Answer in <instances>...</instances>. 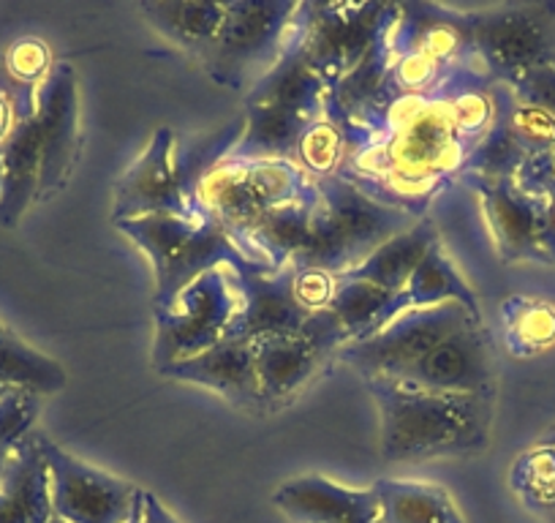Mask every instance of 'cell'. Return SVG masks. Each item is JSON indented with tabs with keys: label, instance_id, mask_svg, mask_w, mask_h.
<instances>
[{
	"label": "cell",
	"instance_id": "6da1fadb",
	"mask_svg": "<svg viewBox=\"0 0 555 523\" xmlns=\"http://www.w3.org/2000/svg\"><path fill=\"white\" fill-rule=\"evenodd\" d=\"M382 414L387 461L472 456L488 445L493 398L474 393H428L395 379H365Z\"/></svg>",
	"mask_w": 555,
	"mask_h": 523
},
{
	"label": "cell",
	"instance_id": "7a4b0ae2",
	"mask_svg": "<svg viewBox=\"0 0 555 523\" xmlns=\"http://www.w3.org/2000/svg\"><path fill=\"white\" fill-rule=\"evenodd\" d=\"M313 186L317 213L311 240L292 262V268L297 270H322L338 279L360 268L378 245L420 221L414 213L378 202L344 175L319 178Z\"/></svg>",
	"mask_w": 555,
	"mask_h": 523
},
{
	"label": "cell",
	"instance_id": "3957f363",
	"mask_svg": "<svg viewBox=\"0 0 555 523\" xmlns=\"http://www.w3.org/2000/svg\"><path fill=\"white\" fill-rule=\"evenodd\" d=\"M117 229L142 248L156 273L153 303L167 308L185 286L218 268H240L248 256L237 248L227 227L210 216H142L117 221ZM254 262V259H250Z\"/></svg>",
	"mask_w": 555,
	"mask_h": 523
},
{
	"label": "cell",
	"instance_id": "277c9868",
	"mask_svg": "<svg viewBox=\"0 0 555 523\" xmlns=\"http://www.w3.org/2000/svg\"><path fill=\"white\" fill-rule=\"evenodd\" d=\"M395 20L387 3H300L289 36L330 90L354 72Z\"/></svg>",
	"mask_w": 555,
	"mask_h": 523
},
{
	"label": "cell",
	"instance_id": "5b68a950",
	"mask_svg": "<svg viewBox=\"0 0 555 523\" xmlns=\"http://www.w3.org/2000/svg\"><path fill=\"white\" fill-rule=\"evenodd\" d=\"M300 3L286 0H232L221 34L202 66L227 90L254 88L281 58Z\"/></svg>",
	"mask_w": 555,
	"mask_h": 523
},
{
	"label": "cell",
	"instance_id": "8992f818",
	"mask_svg": "<svg viewBox=\"0 0 555 523\" xmlns=\"http://www.w3.org/2000/svg\"><path fill=\"white\" fill-rule=\"evenodd\" d=\"M313 180L295 162L221 158L196 183V205L227 232L259 221L275 207L300 200Z\"/></svg>",
	"mask_w": 555,
	"mask_h": 523
},
{
	"label": "cell",
	"instance_id": "52a82bcc",
	"mask_svg": "<svg viewBox=\"0 0 555 523\" xmlns=\"http://www.w3.org/2000/svg\"><path fill=\"white\" fill-rule=\"evenodd\" d=\"M463 25L474 55L493 82L512 85L531 68L555 63V3L463 12Z\"/></svg>",
	"mask_w": 555,
	"mask_h": 523
},
{
	"label": "cell",
	"instance_id": "ba28073f",
	"mask_svg": "<svg viewBox=\"0 0 555 523\" xmlns=\"http://www.w3.org/2000/svg\"><path fill=\"white\" fill-rule=\"evenodd\" d=\"M142 216H205L196 205V178L191 173L189 151L175 128H158L115 186V224Z\"/></svg>",
	"mask_w": 555,
	"mask_h": 523
},
{
	"label": "cell",
	"instance_id": "9c48e42d",
	"mask_svg": "<svg viewBox=\"0 0 555 523\" xmlns=\"http://www.w3.org/2000/svg\"><path fill=\"white\" fill-rule=\"evenodd\" d=\"M240 308V292L234 273L218 268L185 286L167 308L156 311V349L153 360L162 371L164 366L202 355L218 341L227 339L229 324Z\"/></svg>",
	"mask_w": 555,
	"mask_h": 523
},
{
	"label": "cell",
	"instance_id": "30bf717a",
	"mask_svg": "<svg viewBox=\"0 0 555 523\" xmlns=\"http://www.w3.org/2000/svg\"><path fill=\"white\" fill-rule=\"evenodd\" d=\"M468 324H482V317L457 303L405 308L371 339L346 344L338 352V360L360 371L362 379H392Z\"/></svg>",
	"mask_w": 555,
	"mask_h": 523
},
{
	"label": "cell",
	"instance_id": "8fae6325",
	"mask_svg": "<svg viewBox=\"0 0 555 523\" xmlns=\"http://www.w3.org/2000/svg\"><path fill=\"white\" fill-rule=\"evenodd\" d=\"M344 346V328L327 308L311 314L300 333L254 341V366L264 409H275L295 398L322 371L330 355H338Z\"/></svg>",
	"mask_w": 555,
	"mask_h": 523
},
{
	"label": "cell",
	"instance_id": "7c38bea8",
	"mask_svg": "<svg viewBox=\"0 0 555 523\" xmlns=\"http://www.w3.org/2000/svg\"><path fill=\"white\" fill-rule=\"evenodd\" d=\"M41 456L50 469L52 512L66 523H126L139 499L137 485L79 461L39 434Z\"/></svg>",
	"mask_w": 555,
	"mask_h": 523
},
{
	"label": "cell",
	"instance_id": "4fadbf2b",
	"mask_svg": "<svg viewBox=\"0 0 555 523\" xmlns=\"http://www.w3.org/2000/svg\"><path fill=\"white\" fill-rule=\"evenodd\" d=\"M466 183L482 200L501 259L555 265V232L550 227L547 202L526 196L515 180H466Z\"/></svg>",
	"mask_w": 555,
	"mask_h": 523
},
{
	"label": "cell",
	"instance_id": "5bb4252c",
	"mask_svg": "<svg viewBox=\"0 0 555 523\" xmlns=\"http://www.w3.org/2000/svg\"><path fill=\"white\" fill-rule=\"evenodd\" d=\"M232 270V268H229ZM240 292V308L227 339L259 341L267 335L300 333L311 314L295 295V268L272 270L261 262H243L232 270Z\"/></svg>",
	"mask_w": 555,
	"mask_h": 523
},
{
	"label": "cell",
	"instance_id": "9a60e30c",
	"mask_svg": "<svg viewBox=\"0 0 555 523\" xmlns=\"http://www.w3.org/2000/svg\"><path fill=\"white\" fill-rule=\"evenodd\" d=\"M41 123L39 200H50L72 178L79 153V90L68 63H55L36 93Z\"/></svg>",
	"mask_w": 555,
	"mask_h": 523
},
{
	"label": "cell",
	"instance_id": "2e32d148",
	"mask_svg": "<svg viewBox=\"0 0 555 523\" xmlns=\"http://www.w3.org/2000/svg\"><path fill=\"white\" fill-rule=\"evenodd\" d=\"M392 379L409 387L428 390V393L495 396L488 330L482 324H468L457 330Z\"/></svg>",
	"mask_w": 555,
	"mask_h": 523
},
{
	"label": "cell",
	"instance_id": "e0dca14e",
	"mask_svg": "<svg viewBox=\"0 0 555 523\" xmlns=\"http://www.w3.org/2000/svg\"><path fill=\"white\" fill-rule=\"evenodd\" d=\"M162 377L183 384H199V387L212 390V393L237 404V407L267 412L264 401H261L259 379H256L254 344L250 341H218L216 346H210L202 355L164 366Z\"/></svg>",
	"mask_w": 555,
	"mask_h": 523
},
{
	"label": "cell",
	"instance_id": "ac0fdd59",
	"mask_svg": "<svg viewBox=\"0 0 555 523\" xmlns=\"http://www.w3.org/2000/svg\"><path fill=\"white\" fill-rule=\"evenodd\" d=\"M272 505L295 523H382L373 488H346L322 474H306L284 483Z\"/></svg>",
	"mask_w": 555,
	"mask_h": 523
},
{
	"label": "cell",
	"instance_id": "d6986e66",
	"mask_svg": "<svg viewBox=\"0 0 555 523\" xmlns=\"http://www.w3.org/2000/svg\"><path fill=\"white\" fill-rule=\"evenodd\" d=\"M313 213H317V186H311L300 200L275 207L259 221L229 234L248 259L270 265L272 270L289 268L311 240Z\"/></svg>",
	"mask_w": 555,
	"mask_h": 523
},
{
	"label": "cell",
	"instance_id": "ffe728a7",
	"mask_svg": "<svg viewBox=\"0 0 555 523\" xmlns=\"http://www.w3.org/2000/svg\"><path fill=\"white\" fill-rule=\"evenodd\" d=\"M41 180V123L36 110L17 117L0 145V227H14L34 202Z\"/></svg>",
	"mask_w": 555,
	"mask_h": 523
},
{
	"label": "cell",
	"instance_id": "44dd1931",
	"mask_svg": "<svg viewBox=\"0 0 555 523\" xmlns=\"http://www.w3.org/2000/svg\"><path fill=\"white\" fill-rule=\"evenodd\" d=\"M52 515L50 469L41 456L39 434L30 431L0 477V523H47Z\"/></svg>",
	"mask_w": 555,
	"mask_h": 523
},
{
	"label": "cell",
	"instance_id": "7402d4cb",
	"mask_svg": "<svg viewBox=\"0 0 555 523\" xmlns=\"http://www.w3.org/2000/svg\"><path fill=\"white\" fill-rule=\"evenodd\" d=\"M330 88L322 82L317 72L308 66L302 52L286 36V47L275 66L250 88L245 104H267L286 110L292 115H300L306 120H319L324 115V104H327Z\"/></svg>",
	"mask_w": 555,
	"mask_h": 523
},
{
	"label": "cell",
	"instance_id": "603a6c76",
	"mask_svg": "<svg viewBox=\"0 0 555 523\" xmlns=\"http://www.w3.org/2000/svg\"><path fill=\"white\" fill-rule=\"evenodd\" d=\"M139 14L175 47L205 61L221 34L227 3L212 0H147L139 3Z\"/></svg>",
	"mask_w": 555,
	"mask_h": 523
},
{
	"label": "cell",
	"instance_id": "cb8c5ba5",
	"mask_svg": "<svg viewBox=\"0 0 555 523\" xmlns=\"http://www.w3.org/2000/svg\"><path fill=\"white\" fill-rule=\"evenodd\" d=\"M441 243L436 224L430 218H420L411 229L395 234L384 245H378L360 268L349 270V273L338 276L344 281H365V284H376L389 292H403L409 284L411 273L416 265L425 259L430 248Z\"/></svg>",
	"mask_w": 555,
	"mask_h": 523
},
{
	"label": "cell",
	"instance_id": "d4e9b609",
	"mask_svg": "<svg viewBox=\"0 0 555 523\" xmlns=\"http://www.w3.org/2000/svg\"><path fill=\"white\" fill-rule=\"evenodd\" d=\"M338 281V286H335V295L330 301L327 311L344 328L346 344L371 339L373 333L387 328L403 311L400 292L382 290V286L365 284V281Z\"/></svg>",
	"mask_w": 555,
	"mask_h": 523
},
{
	"label": "cell",
	"instance_id": "484cf974",
	"mask_svg": "<svg viewBox=\"0 0 555 523\" xmlns=\"http://www.w3.org/2000/svg\"><path fill=\"white\" fill-rule=\"evenodd\" d=\"M382 523H463L455 499L444 488L409 480H376Z\"/></svg>",
	"mask_w": 555,
	"mask_h": 523
},
{
	"label": "cell",
	"instance_id": "4316f807",
	"mask_svg": "<svg viewBox=\"0 0 555 523\" xmlns=\"http://www.w3.org/2000/svg\"><path fill=\"white\" fill-rule=\"evenodd\" d=\"M400 301H403V311L405 308H430L444 306V303H457V306L482 317L477 295L468 286V281L457 273V268L452 265L450 256L444 254L441 243H436L425 254V259L416 265L409 284L400 292Z\"/></svg>",
	"mask_w": 555,
	"mask_h": 523
},
{
	"label": "cell",
	"instance_id": "83f0119b",
	"mask_svg": "<svg viewBox=\"0 0 555 523\" xmlns=\"http://www.w3.org/2000/svg\"><path fill=\"white\" fill-rule=\"evenodd\" d=\"M0 384H7L9 390H28L36 396H52L66 387V368L3 328L0 330Z\"/></svg>",
	"mask_w": 555,
	"mask_h": 523
},
{
	"label": "cell",
	"instance_id": "f1b7e54d",
	"mask_svg": "<svg viewBox=\"0 0 555 523\" xmlns=\"http://www.w3.org/2000/svg\"><path fill=\"white\" fill-rule=\"evenodd\" d=\"M493 99H495V120L490 126L488 135L477 142L472 153H468L466 164L461 169L463 180H515L517 169L528 158L520 142L512 135L509 123H506L504 106H501L499 90L493 82Z\"/></svg>",
	"mask_w": 555,
	"mask_h": 523
},
{
	"label": "cell",
	"instance_id": "f546056e",
	"mask_svg": "<svg viewBox=\"0 0 555 523\" xmlns=\"http://www.w3.org/2000/svg\"><path fill=\"white\" fill-rule=\"evenodd\" d=\"M506 349L515 357H531L555 346V303L537 297H509L501 306Z\"/></svg>",
	"mask_w": 555,
	"mask_h": 523
},
{
	"label": "cell",
	"instance_id": "4dcf8cb0",
	"mask_svg": "<svg viewBox=\"0 0 555 523\" xmlns=\"http://www.w3.org/2000/svg\"><path fill=\"white\" fill-rule=\"evenodd\" d=\"M346 162V137L335 120L322 115L308 126L302 135L300 148H297L295 164L308 175L311 180L330 178L338 175Z\"/></svg>",
	"mask_w": 555,
	"mask_h": 523
},
{
	"label": "cell",
	"instance_id": "1f68e13d",
	"mask_svg": "<svg viewBox=\"0 0 555 523\" xmlns=\"http://www.w3.org/2000/svg\"><path fill=\"white\" fill-rule=\"evenodd\" d=\"M495 90H499L501 106H504L506 123H509L512 135L520 142L522 151L528 156L533 153H553L555 151V117L547 115L544 110H537V106L520 104L512 93L509 85L495 82Z\"/></svg>",
	"mask_w": 555,
	"mask_h": 523
},
{
	"label": "cell",
	"instance_id": "d6a6232c",
	"mask_svg": "<svg viewBox=\"0 0 555 523\" xmlns=\"http://www.w3.org/2000/svg\"><path fill=\"white\" fill-rule=\"evenodd\" d=\"M512 488L526 505L555 515V442L520 456L512 469Z\"/></svg>",
	"mask_w": 555,
	"mask_h": 523
},
{
	"label": "cell",
	"instance_id": "836d02e7",
	"mask_svg": "<svg viewBox=\"0 0 555 523\" xmlns=\"http://www.w3.org/2000/svg\"><path fill=\"white\" fill-rule=\"evenodd\" d=\"M39 409L41 396L28 390H9L7 396L0 398V477L7 472L9 458L14 456L20 442L34 431Z\"/></svg>",
	"mask_w": 555,
	"mask_h": 523
},
{
	"label": "cell",
	"instance_id": "e575fe53",
	"mask_svg": "<svg viewBox=\"0 0 555 523\" xmlns=\"http://www.w3.org/2000/svg\"><path fill=\"white\" fill-rule=\"evenodd\" d=\"M0 66L14 82L25 85V88H39L52 68L50 52L36 39H20L12 47H7L0 52Z\"/></svg>",
	"mask_w": 555,
	"mask_h": 523
},
{
	"label": "cell",
	"instance_id": "d590c367",
	"mask_svg": "<svg viewBox=\"0 0 555 523\" xmlns=\"http://www.w3.org/2000/svg\"><path fill=\"white\" fill-rule=\"evenodd\" d=\"M509 88L520 104L537 106V110H544L555 117V63L531 68L522 77H517Z\"/></svg>",
	"mask_w": 555,
	"mask_h": 523
},
{
	"label": "cell",
	"instance_id": "8d00e7d4",
	"mask_svg": "<svg viewBox=\"0 0 555 523\" xmlns=\"http://www.w3.org/2000/svg\"><path fill=\"white\" fill-rule=\"evenodd\" d=\"M515 186L531 200H550L555 191V156L553 153H533L517 169Z\"/></svg>",
	"mask_w": 555,
	"mask_h": 523
},
{
	"label": "cell",
	"instance_id": "74e56055",
	"mask_svg": "<svg viewBox=\"0 0 555 523\" xmlns=\"http://www.w3.org/2000/svg\"><path fill=\"white\" fill-rule=\"evenodd\" d=\"M335 286H338L335 276L322 273V270L295 268V295L308 314L324 311L330 306V301H333Z\"/></svg>",
	"mask_w": 555,
	"mask_h": 523
},
{
	"label": "cell",
	"instance_id": "f35d334b",
	"mask_svg": "<svg viewBox=\"0 0 555 523\" xmlns=\"http://www.w3.org/2000/svg\"><path fill=\"white\" fill-rule=\"evenodd\" d=\"M142 523H180V521L162 505V499H158L156 494L142 490Z\"/></svg>",
	"mask_w": 555,
	"mask_h": 523
},
{
	"label": "cell",
	"instance_id": "ab89813d",
	"mask_svg": "<svg viewBox=\"0 0 555 523\" xmlns=\"http://www.w3.org/2000/svg\"><path fill=\"white\" fill-rule=\"evenodd\" d=\"M126 523H142V490H139V499H137V505H133L131 518H128Z\"/></svg>",
	"mask_w": 555,
	"mask_h": 523
},
{
	"label": "cell",
	"instance_id": "60d3db41",
	"mask_svg": "<svg viewBox=\"0 0 555 523\" xmlns=\"http://www.w3.org/2000/svg\"><path fill=\"white\" fill-rule=\"evenodd\" d=\"M7 393H9V387H7V384H0V398L7 396Z\"/></svg>",
	"mask_w": 555,
	"mask_h": 523
},
{
	"label": "cell",
	"instance_id": "b9f144b4",
	"mask_svg": "<svg viewBox=\"0 0 555 523\" xmlns=\"http://www.w3.org/2000/svg\"><path fill=\"white\" fill-rule=\"evenodd\" d=\"M47 523H66V521H61V518H57V515H52L50 521H47Z\"/></svg>",
	"mask_w": 555,
	"mask_h": 523
},
{
	"label": "cell",
	"instance_id": "7bdbcfd3",
	"mask_svg": "<svg viewBox=\"0 0 555 523\" xmlns=\"http://www.w3.org/2000/svg\"><path fill=\"white\" fill-rule=\"evenodd\" d=\"M0 330H3V324H0Z\"/></svg>",
	"mask_w": 555,
	"mask_h": 523
}]
</instances>
